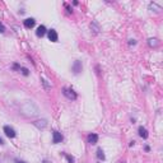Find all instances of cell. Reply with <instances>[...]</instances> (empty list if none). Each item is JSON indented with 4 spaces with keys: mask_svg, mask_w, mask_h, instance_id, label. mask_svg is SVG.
<instances>
[{
    "mask_svg": "<svg viewBox=\"0 0 163 163\" xmlns=\"http://www.w3.org/2000/svg\"><path fill=\"white\" fill-rule=\"evenodd\" d=\"M24 106L26 107H28V110H26V108H22V112L26 115V116H36V115H38V111H32V108H36L37 106L34 105V103H32V102H26L24 103Z\"/></svg>",
    "mask_w": 163,
    "mask_h": 163,
    "instance_id": "6da1fadb",
    "label": "cell"
},
{
    "mask_svg": "<svg viewBox=\"0 0 163 163\" xmlns=\"http://www.w3.org/2000/svg\"><path fill=\"white\" fill-rule=\"evenodd\" d=\"M63 94L68 98V99H71V101H75L78 98V94L73 91V88H63Z\"/></svg>",
    "mask_w": 163,
    "mask_h": 163,
    "instance_id": "7a4b0ae2",
    "label": "cell"
},
{
    "mask_svg": "<svg viewBox=\"0 0 163 163\" xmlns=\"http://www.w3.org/2000/svg\"><path fill=\"white\" fill-rule=\"evenodd\" d=\"M63 139H64V136H63L61 133H59L57 130L52 131V143H54V144H59V143L63 141Z\"/></svg>",
    "mask_w": 163,
    "mask_h": 163,
    "instance_id": "3957f363",
    "label": "cell"
},
{
    "mask_svg": "<svg viewBox=\"0 0 163 163\" xmlns=\"http://www.w3.org/2000/svg\"><path fill=\"white\" fill-rule=\"evenodd\" d=\"M4 133H5V135L8 136V138H10V139H13V138H15V130L12 128V126H9V125H5L4 126Z\"/></svg>",
    "mask_w": 163,
    "mask_h": 163,
    "instance_id": "277c9868",
    "label": "cell"
},
{
    "mask_svg": "<svg viewBox=\"0 0 163 163\" xmlns=\"http://www.w3.org/2000/svg\"><path fill=\"white\" fill-rule=\"evenodd\" d=\"M82 68H83V66H82V61L80 60H75L73 66H71V70H73L74 74H79L82 71Z\"/></svg>",
    "mask_w": 163,
    "mask_h": 163,
    "instance_id": "5b68a950",
    "label": "cell"
},
{
    "mask_svg": "<svg viewBox=\"0 0 163 163\" xmlns=\"http://www.w3.org/2000/svg\"><path fill=\"white\" fill-rule=\"evenodd\" d=\"M47 124H49V122H47V120H45V118H42V120H37V121L33 122V125H34L37 129H41V130L45 129V128L47 126Z\"/></svg>",
    "mask_w": 163,
    "mask_h": 163,
    "instance_id": "8992f818",
    "label": "cell"
},
{
    "mask_svg": "<svg viewBox=\"0 0 163 163\" xmlns=\"http://www.w3.org/2000/svg\"><path fill=\"white\" fill-rule=\"evenodd\" d=\"M47 37H49V39L51 41V42H57V39H59L57 32H56L55 29H50V31H47Z\"/></svg>",
    "mask_w": 163,
    "mask_h": 163,
    "instance_id": "52a82bcc",
    "label": "cell"
},
{
    "mask_svg": "<svg viewBox=\"0 0 163 163\" xmlns=\"http://www.w3.org/2000/svg\"><path fill=\"white\" fill-rule=\"evenodd\" d=\"M87 140H88V143H89L91 145H94V144H97V143H98V135L94 134V133H92V134H89L87 136Z\"/></svg>",
    "mask_w": 163,
    "mask_h": 163,
    "instance_id": "ba28073f",
    "label": "cell"
},
{
    "mask_svg": "<svg viewBox=\"0 0 163 163\" xmlns=\"http://www.w3.org/2000/svg\"><path fill=\"white\" fill-rule=\"evenodd\" d=\"M23 24H24V27H26V28L31 29V28H33V27H34V24H36V20H34L33 18H27V19H24V20H23Z\"/></svg>",
    "mask_w": 163,
    "mask_h": 163,
    "instance_id": "9c48e42d",
    "label": "cell"
},
{
    "mask_svg": "<svg viewBox=\"0 0 163 163\" xmlns=\"http://www.w3.org/2000/svg\"><path fill=\"white\" fill-rule=\"evenodd\" d=\"M138 133H139V136H140V138H143V139H148V136H149L148 130H147L145 128H143V126H139Z\"/></svg>",
    "mask_w": 163,
    "mask_h": 163,
    "instance_id": "30bf717a",
    "label": "cell"
},
{
    "mask_svg": "<svg viewBox=\"0 0 163 163\" xmlns=\"http://www.w3.org/2000/svg\"><path fill=\"white\" fill-rule=\"evenodd\" d=\"M46 33H47V29H46L45 26H39V27L37 28V31H36V36H37V37H44Z\"/></svg>",
    "mask_w": 163,
    "mask_h": 163,
    "instance_id": "8fae6325",
    "label": "cell"
},
{
    "mask_svg": "<svg viewBox=\"0 0 163 163\" xmlns=\"http://www.w3.org/2000/svg\"><path fill=\"white\" fill-rule=\"evenodd\" d=\"M91 29H92V32H93L94 34H98V33L101 32V27H99V24H98L97 22H92V23H91Z\"/></svg>",
    "mask_w": 163,
    "mask_h": 163,
    "instance_id": "7c38bea8",
    "label": "cell"
},
{
    "mask_svg": "<svg viewBox=\"0 0 163 163\" xmlns=\"http://www.w3.org/2000/svg\"><path fill=\"white\" fill-rule=\"evenodd\" d=\"M148 45L150 46V47H158L159 46V41L157 39V38H149L148 39Z\"/></svg>",
    "mask_w": 163,
    "mask_h": 163,
    "instance_id": "4fadbf2b",
    "label": "cell"
},
{
    "mask_svg": "<svg viewBox=\"0 0 163 163\" xmlns=\"http://www.w3.org/2000/svg\"><path fill=\"white\" fill-rule=\"evenodd\" d=\"M97 158H98L99 160H105V159H106V155H105L103 150H102V148H98V149H97Z\"/></svg>",
    "mask_w": 163,
    "mask_h": 163,
    "instance_id": "5bb4252c",
    "label": "cell"
},
{
    "mask_svg": "<svg viewBox=\"0 0 163 163\" xmlns=\"http://www.w3.org/2000/svg\"><path fill=\"white\" fill-rule=\"evenodd\" d=\"M149 9H150V10L154 9V12H159V10H162V8H160L159 5H157L155 3H150V4H149Z\"/></svg>",
    "mask_w": 163,
    "mask_h": 163,
    "instance_id": "9a60e30c",
    "label": "cell"
},
{
    "mask_svg": "<svg viewBox=\"0 0 163 163\" xmlns=\"http://www.w3.org/2000/svg\"><path fill=\"white\" fill-rule=\"evenodd\" d=\"M41 82H42V84H44L45 89H51V84L49 83V80H46L45 78H41Z\"/></svg>",
    "mask_w": 163,
    "mask_h": 163,
    "instance_id": "2e32d148",
    "label": "cell"
},
{
    "mask_svg": "<svg viewBox=\"0 0 163 163\" xmlns=\"http://www.w3.org/2000/svg\"><path fill=\"white\" fill-rule=\"evenodd\" d=\"M19 71H22V74H23L24 76H28V75H29V70H28L27 68H24V66L20 68V70H19Z\"/></svg>",
    "mask_w": 163,
    "mask_h": 163,
    "instance_id": "e0dca14e",
    "label": "cell"
},
{
    "mask_svg": "<svg viewBox=\"0 0 163 163\" xmlns=\"http://www.w3.org/2000/svg\"><path fill=\"white\" fill-rule=\"evenodd\" d=\"M64 155H65V158L68 159V162H69V163H75L74 157H71V155H69V154H65V153H64Z\"/></svg>",
    "mask_w": 163,
    "mask_h": 163,
    "instance_id": "ac0fdd59",
    "label": "cell"
},
{
    "mask_svg": "<svg viewBox=\"0 0 163 163\" xmlns=\"http://www.w3.org/2000/svg\"><path fill=\"white\" fill-rule=\"evenodd\" d=\"M20 68H22V66H20L19 64H17V63H14V64H13V66H12V69H13V70H20Z\"/></svg>",
    "mask_w": 163,
    "mask_h": 163,
    "instance_id": "d6986e66",
    "label": "cell"
},
{
    "mask_svg": "<svg viewBox=\"0 0 163 163\" xmlns=\"http://www.w3.org/2000/svg\"><path fill=\"white\" fill-rule=\"evenodd\" d=\"M3 32H5V27L2 22H0V33H3Z\"/></svg>",
    "mask_w": 163,
    "mask_h": 163,
    "instance_id": "ffe728a7",
    "label": "cell"
},
{
    "mask_svg": "<svg viewBox=\"0 0 163 163\" xmlns=\"http://www.w3.org/2000/svg\"><path fill=\"white\" fill-rule=\"evenodd\" d=\"M129 45H133V46L136 45V41H135V39H130V41H129Z\"/></svg>",
    "mask_w": 163,
    "mask_h": 163,
    "instance_id": "44dd1931",
    "label": "cell"
},
{
    "mask_svg": "<svg viewBox=\"0 0 163 163\" xmlns=\"http://www.w3.org/2000/svg\"><path fill=\"white\" fill-rule=\"evenodd\" d=\"M65 8L68 9V12H69V13H71V12H73V10H71V8H70V7H69L68 4H65Z\"/></svg>",
    "mask_w": 163,
    "mask_h": 163,
    "instance_id": "7402d4cb",
    "label": "cell"
},
{
    "mask_svg": "<svg viewBox=\"0 0 163 163\" xmlns=\"http://www.w3.org/2000/svg\"><path fill=\"white\" fill-rule=\"evenodd\" d=\"M14 162L15 163H26L24 160H20V159H14Z\"/></svg>",
    "mask_w": 163,
    "mask_h": 163,
    "instance_id": "603a6c76",
    "label": "cell"
},
{
    "mask_svg": "<svg viewBox=\"0 0 163 163\" xmlns=\"http://www.w3.org/2000/svg\"><path fill=\"white\" fill-rule=\"evenodd\" d=\"M134 144H135V141L133 140V141H130V144H129V147H134Z\"/></svg>",
    "mask_w": 163,
    "mask_h": 163,
    "instance_id": "cb8c5ba5",
    "label": "cell"
},
{
    "mask_svg": "<svg viewBox=\"0 0 163 163\" xmlns=\"http://www.w3.org/2000/svg\"><path fill=\"white\" fill-rule=\"evenodd\" d=\"M41 163H51V162H50V160H47V159H45V160H42Z\"/></svg>",
    "mask_w": 163,
    "mask_h": 163,
    "instance_id": "d4e9b609",
    "label": "cell"
},
{
    "mask_svg": "<svg viewBox=\"0 0 163 163\" xmlns=\"http://www.w3.org/2000/svg\"><path fill=\"white\" fill-rule=\"evenodd\" d=\"M144 149H145V152H149V149H150V148H149L148 145H145V148H144Z\"/></svg>",
    "mask_w": 163,
    "mask_h": 163,
    "instance_id": "484cf974",
    "label": "cell"
},
{
    "mask_svg": "<svg viewBox=\"0 0 163 163\" xmlns=\"http://www.w3.org/2000/svg\"><path fill=\"white\" fill-rule=\"evenodd\" d=\"M3 144H4V140H3L2 138H0V145H3Z\"/></svg>",
    "mask_w": 163,
    "mask_h": 163,
    "instance_id": "4316f807",
    "label": "cell"
},
{
    "mask_svg": "<svg viewBox=\"0 0 163 163\" xmlns=\"http://www.w3.org/2000/svg\"><path fill=\"white\" fill-rule=\"evenodd\" d=\"M117 163H125V162H124V160H118Z\"/></svg>",
    "mask_w": 163,
    "mask_h": 163,
    "instance_id": "83f0119b",
    "label": "cell"
}]
</instances>
